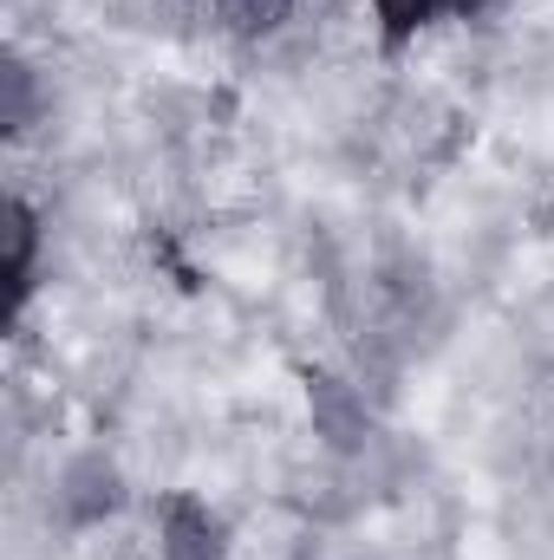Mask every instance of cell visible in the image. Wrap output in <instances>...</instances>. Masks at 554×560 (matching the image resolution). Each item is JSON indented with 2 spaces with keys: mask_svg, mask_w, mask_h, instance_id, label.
I'll list each match as a JSON object with an SVG mask.
<instances>
[{
  "mask_svg": "<svg viewBox=\"0 0 554 560\" xmlns=\"http://www.w3.org/2000/svg\"><path fill=\"white\" fill-rule=\"evenodd\" d=\"M26 248H33V222H26V209L13 202V209H7V280H13V293H20V275H26Z\"/></svg>",
  "mask_w": 554,
  "mask_h": 560,
  "instance_id": "obj_1",
  "label": "cell"
},
{
  "mask_svg": "<svg viewBox=\"0 0 554 560\" xmlns=\"http://www.w3.org/2000/svg\"><path fill=\"white\" fill-rule=\"evenodd\" d=\"M280 7H287V0H229V13H235L242 26H268V20H280Z\"/></svg>",
  "mask_w": 554,
  "mask_h": 560,
  "instance_id": "obj_2",
  "label": "cell"
},
{
  "mask_svg": "<svg viewBox=\"0 0 554 560\" xmlns=\"http://www.w3.org/2000/svg\"><path fill=\"white\" fill-rule=\"evenodd\" d=\"M424 7H430V0H379V13H385V20H392L399 33H405V26H417V20H424Z\"/></svg>",
  "mask_w": 554,
  "mask_h": 560,
  "instance_id": "obj_3",
  "label": "cell"
},
{
  "mask_svg": "<svg viewBox=\"0 0 554 560\" xmlns=\"http://www.w3.org/2000/svg\"><path fill=\"white\" fill-rule=\"evenodd\" d=\"M457 7H476V0H457Z\"/></svg>",
  "mask_w": 554,
  "mask_h": 560,
  "instance_id": "obj_4",
  "label": "cell"
}]
</instances>
